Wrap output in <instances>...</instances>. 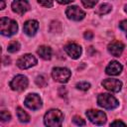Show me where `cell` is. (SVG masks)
<instances>
[{
    "instance_id": "cell-1",
    "label": "cell",
    "mask_w": 127,
    "mask_h": 127,
    "mask_svg": "<svg viewBox=\"0 0 127 127\" xmlns=\"http://www.w3.org/2000/svg\"><path fill=\"white\" fill-rule=\"evenodd\" d=\"M64 121V113L59 109L49 110L44 117V123L49 127H59Z\"/></svg>"
},
{
    "instance_id": "cell-2",
    "label": "cell",
    "mask_w": 127,
    "mask_h": 127,
    "mask_svg": "<svg viewBox=\"0 0 127 127\" xmlns=\"http://www.w3.org/2000/svg\"><path fill=\"white\" fill-rule=\"evenodd\" d=\"M17 31H18V24L16 21L6 17H2L0 19V32L3 36L11 37L15 35Z\"/></svg>"
},
{
    "instance_id": "cell-3",
    "label": "cell",
    "mask_w": 127,
    "mask_h": 127,
    "mask_svg": "<svg viewBox=\"0 0 127 127\" xmlns=\"http://www.w3.org/2000/svg\"><path fill=\"white\" fill-rule=\"evenodd\" d=\"M97 104L100 107L111 110V109L118 107L119 102L113 95H111L109 93H101L97 97Z\"/></svg>"
},
{
    "instance_id": "cell-4",
    "label": "cell",
    "mask_w": 127,
    "mask_h": 127,
    "mask_svg": "<svg viewBox=\"0 0 127 127\" xmlns=\"http://www.w3.org/2000/svg\"><path fill=\"white\" fill-rule=\"evenodd\" d=\"M71 75V72L68 68L66 67H61V66H57L54 67L52 70V76L53 78L61 83H65L68 81L69 77Z\"/></svg>"
},
{
    "instance_id": "cell-5",
    "label": "cell",
    "mask_w": 127,
    "mask_h": 127,
    "mask_svg": "<svg viewBox=\"0 0 127 127\" xmlns=\"http://www.w3.org/2000/svg\"><path fill=\"white\" fill-rule=\"evenodd\" d=\"M85 114H86V117L89 119V121L95 125H103L107 120L106 114L100 110L89 109L85 112Z\"/></svg>"
},
{
    "instance_id": "cell-6",
    "label": "cell",
    "mask_w": 127,
    "mask_h": 127,
    "mask_svg": "<svg viewBox=\"0 0 127 127\" xmlns=\"http://www.w3.org/2000/svg\"><path fill=\"white\" fill-rule=\"evenodd\" d=\"M29 84V80L27 76L23 74H18L13 77V79L10 81V87L15 91H23L27 88Z\"/></svg>"
},
{
    "instance_id": "cell-7",
    "label": "cell",
    "mask_w": 127,
    "mask_h": 127,
    "mask_svg": "<svg viewBox=\"0 0 127 127\" xmlns=\"http://www.w3.org/2000/svg\"><path fill=\"white\" fill-rule=\"evenodd\" d=\"M38 63L37 59L32 55V54H26L24 56H22L21 58L18 59L17 61V66L21 69H27L30 68L34 65H36Z\"/></svg>"
},
{
    "instance_id": "cell-8",
    "label": "cell",
    "mask_w": 127,
    "mask_h": 127,
    "mask_svg": "<svg viewBox=\"0 0 127 127\" xmlns=\"http://www.w3.org/2000/svg\"><path fill=\"white\" fill-rule=\"evenodd\" d=\"M24 104L31 110H38L42 107V99L37 93H30L26 96Z\"/></svg>"
},
{
    "instance_id": "cell-9",
    "label": "cell",
    "mask_w": 127,
    "mask_h": 127,
    "mask_svg": "<svg viewBox=\"0 0 127 127\" xmlns=\"http://www.w3.org/2000/svg\"><path fill=\"white\" fill-rule=\"evenodd\" d=\"M65 15L69 20L80 21L85 17V12L77 6H69L65 10Z\"/></svg>"
},
{
    "instance_id": "cell-10",
    "label": "cell",
    "mask_w": 127,
    "mask_h": 127,
    "mask_svg": "<svg viewBox=\"0 0 127 127\" xmlns=\"http://www.w3.org/2000/svg\"><path fill=\"white\" fill-rule=\"evenodd\" d=\"M64 50L73 60L78 59L81 55V47L79 45H77L76 43H73V42H69L66 45H64Z\"/></svg>"
},
{
    "instance_id": "cell-11",
    "label": "cell",
    "mask_w": 127,
    "mask_h": 127,
    "mask_svg": "<svg viewBox=\"0 0 127 127\" xmlns=\"http://www.w3.org/2000/svg\"><path fill=\"white\" fill-rule=\"evenodd\" d=\"M13 12H15L18 15H24L29 9L30 4L27 0H14L11 4Z\"/></svg>"
},
{
    "instance_id": "cell-12",
    "label": "cell",
    "mask_w": 127,
    "mask_h": 127,
    "mask_svg": "<svg viewBox=\"0 0 127 127\" xmlns=\"http://www.w3.org/2000/svg\"><path fill=\"white\" fill-rule=\"evenodd\" d=\"M104 88L111 92H119L122 88V82L116 78H106L101 83Z\"/></svg>"
},
{
    "instance_id": "cell-13",
    "label": "cell",
    "mask_w": 127,
    "mask_h": 127,
    "mask_svg": "<svg viewBox=\"0 0 127 127\" xmlns=\"http://www.w3.org/2000/svg\"><path fill=\"white\" fill-rule=\"evenodd\" d=\"M124 48H125V46L122 42L115 40V41H112L111 43H109L107 50L113 57H120L122 52L124 51Z\"/></svg>"
},
{
    "instance_id": "cell-14",
    "label": "cell",
    "mask_w": 127,
    "mask_h": 127,
    "mask_svg": "<svg viewBox=\"0 0 127 127\" xmlns=\"http://www.w3.org/2000/svg\"><path fill=\"white\" fill-rule=\"evenodd\" d=\"M38 29H39V22L37 20H28L24 23L23 26L24 33L30 37L35 36Z\"/></svg>"
},
{
    "instance_id": "cell-15",
    "label": "cell",
    "mask_w": 127,
    "mask_h": 127,
    "mask_svg": "<svg viewBox=\"0 0 127 127\" xmlns=\"http://www.w3.org/2000/svg\"><path fill=\"white\" fill-rule=\"evenodd\" d=\"M123 69L122 64L117 61H111L105 68V72L108 75H118Z\"/></svg>"
},
{
    "instance_id": "cell-16",
    "label": "cell",
    "mask_w": 127,
    "mask_h": 127,
    "mask_svg": "<svg viewBox=\"0 0 127 127\" xmlns=\"http://www.w3.org/2000/svg\"><path fill=\"white\" fill-rule=\"evenodd\" d=\"M37 53H38V55H39L43 60H46V61L51 60L52 55H53L52 49H51L50 47H48V46H41V47H39Z\"/></svg>"
},
{
    "instance_id": "cell-17",
    "label": "cell",
    "mask_w": 127,
    "mask_h": 127,
    "mask_svg": "<svg viewBox=\"0 0 127 127\" xmlns=\"http://www.w3.org/2000/svg\"><path fill=\"white\" fill-rule=\"evenodd\" d=\"M16 111H17V117H18V119H19L20 122L27 123V122L30 121V115L22 107H17Z\"/></svg>"
},
{
    "instance_id": "cell-18",
    "label": "cell",
    "mask_w": 127,
    "mask_h": 127,
    "mask_svg": "<svg viewBox=\"0 0 127 127\" xmlns=\"http://www.w3.org/2000/svg\"><path fill=\"white\" fill-rule=\"evenodd\" d=\"M111 9H112V6H111L110 4H108V3H104V4H101V5L98 7V9L96 10V14L102 16V15L108 14V13L111 11Z\"/></svg>"
},
{
    "instance_id": "cell-19",
    "label": "cell",
    "mask_w": 127,
    "mask_h": 127,
    "mask_svg": "<svg viewBox=\"0 0 127 127\" xmlns=\"http://www.w3.org/2000/svg\"><path fill=\"white\" fill-rule=\"evenodd\" d=\"M20 48H21L20 43H19V42H16V41H13V42H11V43L8 45L7 51H8L9 53H16V52H18V51L20 50Z\"/></svg>"
},
{
    "instance_id": "cell-20",
    "label": "cell",
    "mask_w": 127,
    "mask_h": 127,
    "mask_svg": "<svg viewBox=\"0 0 127 127\" xmlns=\"http://www.w3.org/2000/svg\"><path fill=\"white\" fill-rule=\"evenodd\" d=\"M36 84L40 87H45L47 85V79L44 75H39L36 77Z\"/></svg>"
},
{
    "instance_id": "cell-21",
    "label": "cell",
    "mask_w": 127,
    "mask_h": 127,
    "mask_svg": "<svg viewBox=\"0 0 127 127\" xmlns=\"http://www.w3.org/2000/svg\"><path fill=\"white\" fill-rule=\"evenodd\" d=\"M76 88L79 89V90H87L89 89L90 87V83L89 82H86V81H81V82H78L76 83Z\"/></svg>"
},
{
    "instance_id": "cell-22",
    "label": "cell",
    "mask_w": 127,
    "mask_h": 127,
    "mask_svg": "<svg viewBox=\"0 0 127 127\" xmlns=\"http://www.w3.org/2000/svg\"><path fill=\"white\" fill-rule=\"evenodd\" d=\"M97 2H98V0H81V3L86 8H92V7H94Z\"/></svg>"
},
{
    "instance_id": "cell-23",
    "label": "cell",
    "mask_w": 127,
    "mask_h": 127,
    "mask_svg": "<svg viewBox=\"0 0 127 127\" xmlns=\"http://www.w3.org/2000/svg\"><path fill=\"white\" fill-rule=\"evenodd\" d=\"M0 118H1V120H2L3 122L9 121V120L11 119V114H10L8 111H6V110H2V111L0 112Z\"/></svg>"
},
{
    "instance_id": "cell-24",
    "label": "cell",
    "mask_w": 127,
    "mask_h": 127,
    "mask_svg": "<svg viewBox=\"0 0 127 127\" xmlns=\"http://www.w3.org/2000/svg\"><path fill=\"white\" fill-rule=\"evenodd\" d=\"M57 27H59V28H62V25H61V23L60 22H58V21H53L52 23H51V27H50V30H51V32H53V33H59V30H57Z\"/></svg>"
},
{
    "instance_id": "cell-25",
    "label": "cell",
    "mask_w": 127,
    "mask_h": 127,
    "mask_svg": "<svg viewBox=\"0 0 127 127\" xmlns=\"http://www.w3.org/2000/svg\"><path fill=\"white\" fill-rule=\"evenodd\" d=\"M72 122H73L75 125H77V126H83V125H85L84 119H82V118L79 117V116H74V117L72 118Z\"/></svg>"
},
{
    "instance_id": "cell-26",
    "label": "cell",
    "mask_w": 127,
    "mask_h": 127,
    "mask_svg": "<svg viewBox=\"0 0 127 127\" xmlns=\"http://www.w3.org/2000/svg\"><path fill=\"white\" fill-rule=\"evenodd\" d=\"M38 3L44 7H47V8H51L53 7V0H37Z\"/></svg>"
},
{
    "instance_id": "cell-27",
    "label": "cell",
    "mask_w": 127,
    "mask_h": 127,
    "mask_svg": "<svg viewBox=\"0 0 127 127\" xmlns=\"http://www.w3.org/2000/svg\"><path fill=\"white\" fill-rule=\"evenodd\" d=\"M119 28H120L122 31H124V32L126 33V37H127V20L121 21V22L119 23Z\"/></svg>"
},
{
    "instance_id": "cell-28",
    "label": "cell",
    "mask_w": 127,
    "mask_h": 127,
    "mask_svg": "<svg viewBox=\"0 0 127 127\" xmlns=\"http://www.w3.org/2000/svg\"><path fill=\"white\" fill-rule=\"evenodd\" d=\"M83 36H84V38H85L86 40H92V38H93V34H92V32H90V31L85 32Z\"/></svg>"
},
{
    "instance_id": "cell-29",
    "label": "cell",
    "mask_w": 127,
    "mask_h": 127,
    "mask_svg": "<svg viewBox=\"0 0 127 127\" xmlns=\"http://www.w3.org/2000/svg\"><path fill=\"white\" fill-rule=\"evenodd\" d=\"M110 125H111V126H115V125H122V126H125L126 124H125L124 122L120 121V120H115V121H113V122H112Z\"/></svg>"
},
{
    "instance_id": "cell-30",
    "label": "cell",
    "mask_w": 127,
    "mask_h": 127,
    "mask_svg": "<svg viewBox=\"0 0 127 127\" xmlns=\"http://www.w3.org/2000/svg\"><path fill=\"white\" fill-rule=\"evenodd\" d=\"M73 0H57V2H59L60 4H68L71 3Z\"/></svg>"
},
{
    "instance_id": "cell-31",
    "label": "cell",
    "mask_w": 127,
    "mask_h": 127,
    "mask_svg": "<svg viewBox=\"0 0 127 127\" xmlns=\"http://www.w3.org/2000/svg\"><path fill=\"white\" fill-rule=\"evenodd\" d=\"M0 2H1V7H0V9L3 10V9L5 8V1H4V0H0Z\"/></svg>"
},
{
    "instance_id": "cell-32",
    "label": "cell",
    "mask_w": 127,
    "mask_h": 127,
    "mask_svg": "<svg viewBox=\"0 0 127 127\" xmlns=\"http://www.w3.org/2000/svg\"><path fill=\"white\" fill-rule=\"evenodd\" d=\"M124 11L127 13V5H125V7H124Z\"/></svg>"
}]
</instances>
